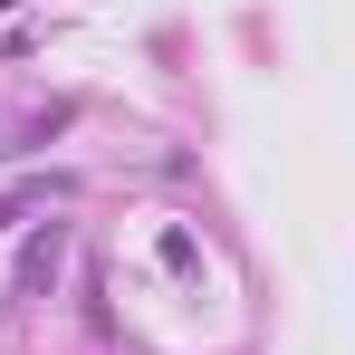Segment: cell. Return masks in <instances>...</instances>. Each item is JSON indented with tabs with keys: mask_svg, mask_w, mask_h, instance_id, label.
<instances>
[{
	"mask_svg": "<svg viewBox=\"0 0 355 355\" xmlns=\"http://www.w3.org/2000/svg\"><path fill=\"white\" fill-rule=\"evenodd\" d=\"M58 259H67V221H49V231L19 250V279H10V288H19V297H39L49 279H58Z\"/></svg>",
	"mask_w": 355,
	"mask_h": 355,
	"instance_id": "cell-1",
	"label": "cell"
},
{
	"mask_svg": "<svg viewBox=\"0 0 355 355\" xmlns=\"http://www.w3.org/2000/svg\"><path fill=\"white\" fill-rule=\"evenodd\" d=\"M0 10H19V0H0Z\"/></svg>",
	"mask_w": 355,
	"mask_h": 355,
	"instance_id": "cell-2",
	"label": "cell"
}]
</instances>
